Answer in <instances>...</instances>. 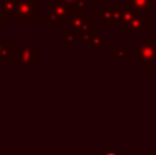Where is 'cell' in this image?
<instances>
[{"label": "cell", "mask_w": 156, "mask_h": 155, "mask_svg": "<svg viewBox=\"0 0 156 155\" xmlns=\"http://www.w3.org/2000/svg\"><path fill=\"white\" fill-rule=\"evenodd\" d=\"M136 56L145 69L156 67V37L147 36L136 47Z\"/></svg>", "instance_id": "6da1fadb"}, {"label": "cell", "mask_w": 156, "mask_h": 155, "mask_svg": "<svg viewBox=\"0 0 156 155\" xmlns=\"http://www.w3.org/2000/svg\"><path fill=\"white\" fill-rule=\"evenodd\" d=\"M38 3L37 0H18L15 4L14 16L19 19L22 23H29L33 18L37 16Z\"/></svg>", "instance_id": "7a4b0ae2"}, {"label": "cell", "mask_w": 156, "mask_h": 155, "mask_svg": "<svg viewBox=\"0 0 156 155\" xmlns=\"http://www.w3.org/2000/svg\"><path fill=\"white\" fill-rule=\"evenodd\" d=\"M69 25H70L71 30L76 32L78 36L81 33L85 32H92L94 26V21L92 18H88L86 14H81V13H74L71 14L70 21H69Z\"/></svg>", "instance_id": "3957f363"}, {"label": "cell", "mask_w": 156, "mask_h": 155, "mask_svg": "<svg viewBox=\"0 0 156 155\" xmlns=\"http://www.w3.org/2000/svg\"><path fill=\"white\" fill-rule=\"evenodd\" d=\"M51 13L56 18V23H69L73 10L62 0H51Z\"/></svg>", "instance_id": "277c9868"}, {"label": "cell", "mask_w": 156, "mask_h": 155, "mask_svg": "<svg viewBox=\"0 0 156 155\" xmlns=\"http://www.w3.org/2000/svg\"><path fill=\"white\" fill-rule=\"evenodd\" d=\"M122 13H123V5H105V7H101L100 22L104 25H108V23L119 25Z\"/></svg>", "instance_id": "5b68a950"}, {"label": "cell", "mask_w": 156, "mask_h": 155, "mask_svg": "<svg viewBox=\"0 0 156 155\" xmlns=\"http://www.w3.org/2000/svg\"><path fill=\"white\" fill-rule=\"evenodd\" d=\"M151 30V21L145 18L144 15L138 14L134 19H133L132 25L129 27V32L132 37H144L147 32Z\"/></svg>", "instance_id": "8992f818"}, {"label": "cell", "mask_w": 156, "mask_h": 155, "mask_svg": "<svg viewBox=\"0 0 156 155\" xmlns=\"http://www.w3.org/2000/svg\"><path fill=\"white\" fill-rule=\"evenodd\" d=\"M123 2L126 7L132 8L141 15H144L147 11H149L152 7L156 5V0H123Z\"/></svg>", "instance_id": "52a82bcc"}, {"label": "cell", "mask_w": 156, "mask_h": 155, "mask_svg": "<svg viewBox=\"0 0 156 155\" xmlns=\"http://www.w3.org/2000/svg\"><path fill=\"white\" fill-rule=\"evenodd\" d=\"M36 60V45H22L19 52V65L22 67H29Z\"/></svg>", "instance_id": "ba28073f"}, {"label": "cell", "mask_w": 156, "mask_h": 155, "mask_svg": "<svg viewBox=\"0 0 156 155\" xmlns=\"http://www.w3.org/2000/svg\"><path fill=\"white\" fill-rule=\"evenodd\" d=\"M137 15H138V14L136 13L134 10H132V8L123 5V13H122L121 22H119V25H118V29L121 30V32H126V30L129 32L130 25H132L133 19H134Z\"/></svg>", "instance_id": "9c48e42d"}, {"label": "cell", "mask_w": 156, "mask_h": 155, "mask_svg": "<svg viewBox=\"0 0 156 155\" xmlns=\"http://www.w3.org/2000/svg\"><path fill=\"white\" fill-rule=\"evenodd\" d=\"M136 55V48H127L125 43H119V45L112 51V60L114 62H121L126 59L127 56Z\"/></svg>", "instance_id": "30bf717a"}, {"label": "cell", "mask_w": 156, "mask_h": 155, "mask_svg": "<svg viewBox=\"0 0 156 155\" xmlns=\"http://www.w3.org/2000/svg\"><path fill=\"white\" fill-rule=\"evenodd\" d=\"M88 47L89 48H103L104 49L105 47H107V38L100 32H94L90 41L88 43Z\"/></svg>", "instance_id": "8fae6325"}, {"label": "cell", "mask_w": 156, "mask_h": 155, "mask_svg": "<svg viewBox=\"0 0 156 155\" xmlns=\"http://www.w3.org/2000/svg\"><path fill=\"white\" fill-rule=\"evenodd\" d=\"M15 0H3L2 5H0V13L5 16H14V11H15Z\"/></svg>", "instance_id": "7c38bea8"}, {"label": "cell", "mask_w": 156, "mask_h": 155, "mask_svg": "<svg viewBox=\"0 0 156 155\" xmlns=\"http://www.w3.org/2000/svg\"><path fill=\"white\" fill-rule=\"evenodd\" d=\"M71 10L74 13L86 14V11H88V0H78L76 4L71 5Z\"/></svg>", "instance_id": "4fadbf2b"}, {"label": "cell", "mask_w": 156, "mask_h": 155, "mask_svg": "<svg viewBox=\"0 0 156 155\" xmlns=\"http://www.w3.org/2000/svg\"><path fill=\"white\" fill-rule=\"evenodd\" d=\"M100 155H126V153H125V150L115 148V150H101Z\"/></svg>", "instance_id": "5bb4252c"}, {"label": "cell", "mask_w": 156, "mask_h": 155, "mask_svg": "<svg viewBox=\"0 0 156 155\" xmlns=\"http://www.w3.org/2000/svg\"><path fill=\"white\" fill-rule=\"evenodd\" d=\"M66 37V40L69 41V43H71L73 40H76V37H77V33L76 32H73V30H67V32H65V34H63Z\"/></svg>", "instance_id": "9a60e30c"}, {"label": "cell", "mask_w": 156, "mask_h": 155, "mask_svg": "<svg viewBox=\"0 0 156 155\" xmlns=\"http://www.w3.org/2000/svg\"><path fill=\"white\" fill-rule=\"evenodd\" d=\"M5 29V22H4V15L0 13V30Z\"/></svg>", "instance_id": "2e32d148"}, {"label": "cell", "mask_w": 156, "mask_h": 155, "mask_svg": "<svg viewBox=\"0 0 156 155\" xmlns=\"http://www.w3.org/2000/svg\"><path fill=\"white\" fill-rule=\"evenodd\" d=\"M62 2H63V3H66V4H67V5H70V7H71V5H74V4H76V3L78 2V0H62Z\"/></svg>", "instance_id": "e0dca14e"}, {"label": "cell", "mask_w": 156, "mask_h": 155, "mask_svg": "<svg viewBox=\"0 0 156 155\" xmlns=\"http://www.w3.org/2000/svg\"><path fill=\"white\" fill-rule=\"evenodd\" d=\"M101 2H103V0H94L93 4H94V5H100V4H101Z\"/></svg>", "instance_id": "ac0fdd59"}, {"label": "cell", "mask_w": 156, "mask_h": 155, "mask_svg": "<svg viewBox=\"0 0 156 155\" xmlns=\"http://www.w3.org/2000/svg\"><path fill=\"white\" fill-rule=\"evenodd\" d=\"M155 30H156V21H155Z\"/></svg>", "instance_id": "d6986e66"}]
</instances>
